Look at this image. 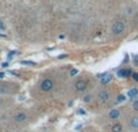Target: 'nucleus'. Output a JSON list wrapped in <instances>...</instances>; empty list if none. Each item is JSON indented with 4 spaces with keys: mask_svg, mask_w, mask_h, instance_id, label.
Returning <instances> with one entry per match:
<instances>
[{
    "mask_svg": "<svg viewBox=\"0 0 138 132\" xmlns=\"http://www.w3.org/2000/svg\"><path fill=\"white\" fill-rule=\"evenodd\" d=\"M53 80L52 79H50V78H46V79H44L42 81H41V84H40V88H41V91H44V92H50L52 88H53Z\"/></svg>",
    "mask_w": 138,
    "mask_h": 132,
    "instance_id": "obj_2",
    "label": "nucleus"
},
{
    "mask_svg": "<svg viewBox=\"0 0 138 132\" xmlns=\"http://www.w3.org/2000/svg\"><path fill=\"white\" fill-rule=\"evenodd\" d=\"M111 32L114 35H120L125 32V23L122 21H116L113 27H111Z\"/></svg>",
    "mask_w": 138,
    "mask_h": 132,
    "instance_id": "obj_1",
    "label": "nucleus"
},
{
    "mask_svg": "<svg viewBox=\"0 0 138 132\" xmlns=\"http://www.w3.org/2000/svg\"><path fill=\"white\" fill-rule=\"evenodd\" d=\"M98 78L101 79V84H103V85H108V84H110L111 80H113V76H111V74H109V73L99 74Z\"/></svg>",
    "mask_w": 138,
    "mask_h": 132,
    "instance_id": "obj_5",
    "label": "nucleus"
},
{
    "mask_svg": "<svg viewBox=\"0 0 138 132\" xmlns=\"http://www.w3.org/2000/svg\"><path fill=\"white\" fill-rule=\"evenodd\" d=\"M132 11H133L132 9H126V14H127V15H132V14H133Z\"/></svg>",
    "mask_w": 138,
    "mask_h": 132,
    "instance_id": "obj_19",
    "label": "nucleus"
},
{
    "mask_svg": "<svg viewBox=\"0 0 138 132\" xmlns=\"http://www.w3.org/2000/svg\"><path fill=\"white\" fill-rule=\"evenodd\" d=\"M120 117V110L119 109H110V111H109V119L110 120H113V121H115V120H117Z\"/></svg>",
    "mask_w": 138,
    "mask_h": 132,
    "instance_id": "obj_8",
    "label": "nucleus"
},
{
    "mask_svg": "<svg viewBox=\"0 0 138 132\" xmlns=\"http://www.w3.org/2000/svg\"><path fill=\"white\" fill-rule=\"evenodd\" d=\"M132 78H133L136 81H138V74H137V73H133V74H132Z\"/></svg>",
    "mask_w": 138,
    "mask_h": 132,
    "instance_id": "obj_18",
    "label": "nucleus"
},
{
    "mask_svg": "<svg viewBox=\"0 0 138 132\" xmlns=\"http://www.w3.org/2000/svg\"><path fill=\"white\" fill-rule=\"evenodd\" d=\"M127 95H128L130 98H133V97H136V96L138 95V90H137V88H131V90L128 91Z\"/></svg>",
    "mask_w": 138,
    "mask_h": 132,
    "instance_id": "obj_12",
    "label": "nucleus"
},
{
    "mask_svg": "<svg viewBox=\"0 0 138 132\" xmlns=\"http://www.w3.org/2000/svg\"><path fill=\"white\" fill-rule=\"evenodd\" d=\"M0 92H1V93H9L10 92V87L7 85L0 84Z\"/></svg>",
    "mask_w": 138,
    "mask_h": 132,
    "instance_id": "obj_11",
    "label": "nucleus"
},
{
    "mask_svg": "<svg viewBox=\"0 0 138 132\" xmlns=\"http://www.w3.org/2000/svg\"><path fill=\"white\" fill-rule=\"evenodd\" d=\"M133 109L138 111V101H134L133 102Z\"/></svg>",
    "mask_w": 138,
    "mask_h": 132,
    "instance_id": "obj_16",
    "label": "nucleus"
},
{
    "mask_svg": "<svg viewBox=\"0 0 138 132\" xmlns=\"http://www.w3.org/2000/svg\"><path fill=\"white\" fill-rule=\"evenodd\" d=\"M110 97H111L110 92H109L108 90H103V91H101V92L98 93L97 99H98L101 103H108V102L110 101Z\"/></svg>",
    "mask_w": 138,
    "mask_h": 132,
    "instance_id": "obj_3",
    "label": "nucleus"
},
{
    "mask_svg": "<svg viewBox=\"0 0 138 132\" xmlns=\"http://www.w3.org/2000/svg\"><path fill=\"white\" fill-rule=\"evenodd\" d=\"M128 125H130V127H131L132 130H138V114L132 115V116L130 117Z\"/></svg>",
    "mask_w": 138,
    "mask_h": 132,
    "instance_id": "obj_7",
    "label": "nucleus"
},
{
    "mask_svg": "<svg viewBox=\"0 0 138 132\" xmlns=\"http://www.w3.org/2000/svg\"><path fill=\"white\" fill-rule=\"evenodd\" d=\"M22 64H34V62H29V61L27 62V61H23V62H22Z\"/></svg>",
    "mask_w": 138,
    "mask_h": 132,
    "instance_id": "obj_20",
    "label": "nucleus"
},
{
    "mask_svg": "<svg viewBox=\"0 0 138 132\" xmlns=\"http://www.w3.org/2000/svg\"><path fill=\"white\" fill-rule=\"evenodd\" d=\"M14 121L15 122H17V124H21V122H24V121H27V119H28V115L24 113V111H18V113H16L15 115H14Z\"/></svg>",
    "mask_w": 138,
    "mask_h": 132,
    "instance_id": "obj_4",
    "label": "nucleus"
},
{
    "mask_svg": "<svg viewBox=\"0 0 138 132\" xmlns=\"http://www.w3.org/2000/svg\"><path fill=\"white\" fill-rule=\"evenodd\" d=\"M125 101V96L124 95H119L117 97H116V102L117 103H121V102H124Z\"/></svg>",
    "mask_w": 138,
    "mask_h": 132,
    "instance_id": "obj_14",
    "label": "nucleus"
},
{
    "mask_svg": "<svg viewBox=\"0 0 138 132\" xmlns=\"http://www.w3.org/2000/svg\"><path fill=\"white\" fill-rule=\"evenodd\" d=\"M91 101H92V96H91V95H86V96L84 97V102H85V103H90Z\"/></svg>",
    "mask_w": 138,
    "mask_h": 132,
    "instance_id": "obj_13",
    "label": "nucleus"
},
{
    "mask_svg": "<svg viewBox=\"0 0 138 132\" xmlns=\"http://www.w3.org/2000/svg\"><path fill=\"white\" fill-rule=\"evenodd\" d=\"M110 130H111V132H122L124 126H122V124H120V122H115V124L111 125Z\"/></svg>",
    "mask_w": 138,
    "mask_h": 132,
    "instance_id": "obj_9",
    "label": "nucleus"
},
{
    "mask_svg": "<svg viewBox=\"0 0 138 132\" xmlns=\"http://www.w3.org/2000/svg\"><path fill=\"white\" fill-rule=\"evenodd\" d=\"M116 74H117V76H120V78H125V76L132 75V73H131L130 69H120V70H117Z\"/></svg>",
    "mask_w": 138,
    "mask_h": 132,
    "instance_id": "obj_10",
    "label": "nucleus"
},
{
    "mask_svg": "<svg viewBox=\"0 0 138 132\" xmlns=\"http://www.w3.org/2000/svg\"><path fill=\"white\" fill-rule=\"evenodd\" d=\"M4 29H5V24L3 21H0V30H4Z\"/></svg>",
    "mask_w": 138,
    "mask_h": 132,
    "instance_id": "obj_17",
    "label": "nucleus"
},
{
    "mask_svg": "<svg viewBox=\"0 0 138 132\" xmlns=\"http://www.w3.org/2000/svg\"><path fill=\"white\" fill-rule=\"evenodd\" d=\"M87 88V81L84 80V79H80L75 82V90L79 91V92H83Z\"/></svg>",
    "mask_w": 138,
    "mask_h": 132,
    "instance_id": "obj_6",
    "label": "nucleus"
},
{
    "mask_svg": "<svg viewBox=\"0 0 138 132\" xmlns=\"http://www.w3.org/2000/svg\"><path fill=\"white\" fill-rule=\"evenodd\" d=\"M78 72H79L78 69H72V70H70V76H74V75H76V74H78Z\"/></svg>",
    "mask_w": 138,
    "mask_h": 132,
    "instance_id": "obj_15",
    "label": "nucleus"
},
{
    "mask_svg": "<svg viewBox=\"0 0 138 132\" xmlns=\"http://www.w3.org/2000/svg\"><path fill=\"white\" fill-rule=\"evenodd\" d=\"M16 53H17L16 51H12V52H10V55H9V58H11V57H12L14 55H16Z\"/></svg>",
    "mask_w": 138,
    "mask_h": 132,
    "instance_id": "obj_21",
    "label": "nucleus"
}]
</instances>
